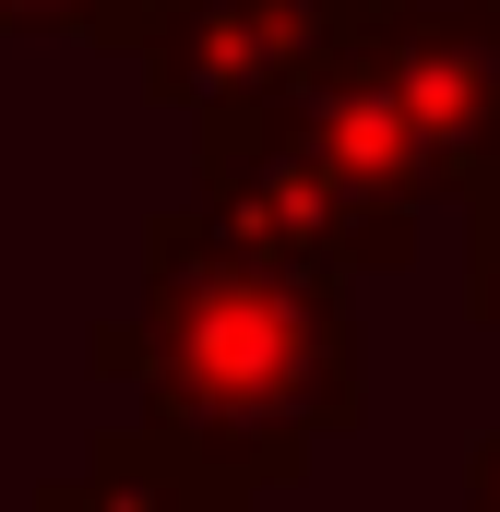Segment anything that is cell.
Returning <instances> with one entry per match:
<instances>
[{"mask_svg":"<svg viewBox=\"0 0 500 512\" xmlns=\"http://www.w3.org/2000/svg\"><path fill=\"white\" fill-rule=\"evenodd\" d=\"M36 512H250V489L203 477L191 453H167V441H143V429H96L84 465L36 489Z\"/></svg>","mask_w":500,"mask_h":512,"instance_id":"5b68a950","label":"cell"},{"mask_svg":"<svg viewBox=\"0 0 500 512\" xmlns=\"http://www.w3.org/2000/svg\"><path fill=\"white\" fill-rule=\"evenodd\" d=\"M179 215H203V227H215L227 251H250V262L334 274V286L417 262V227L358 215V203L298 155V131L274 120V108H227V120H203V167H191V203H179Z\"/></svg>","mask_w":500,"mask_h":512,"instance_id":"7a4b0ae2","label":"cell"},{"mask_svg":"<svg viewBox=\"0 0 500 512\" xmlns=\"http://www.w3.org/2000/svg\"><path fill=\"white\" fill-rule=\"evenodd\" d=\"M96 382H131L120 429L191 453L203 477L262 501L370 405L358 286L250 262L203 215H155L143 227V310L96 334Z\"/></svg>","mask_w":500,"mask_h":512,"instance_id":"6da1fadb","label":"cell"},{"mask_svg":"<svg viewBox=\"0 0 500 512\" xmlns=\"http://www.w3.org/2000/svg\"><path fill=\"white\" fill-rule=\"evenodd\" d=\"M358 0H155V24H143V96L167 108V120H227V108H262L334 24H346Z\"/></svg>","mask_w":500,"mask_h":512,"instance_id":"277c9868","label":"cell"},{"mask_svg":"<svg viewBox=\"0 0 500 512\" xmlns=\"http://www.w3.org/2000/svg\"><path fill=\"white\" fill-rule=\"evenodd\" d=\"M465 310L500 334V191H489V203H465Z\"/></svg>","mask_w":500,"mask_h":512,"instance_id":"52a82bcc","label":"cell"},{"mask_svg":"<svg viewBox=\"0 0 500 512\" xmlns=\"http://www.w3.org/2000/svg\"><path fill=\"white\" fill-rule=\"evenodd\" d=\"M465 512H500V441L465 453Z\"/></svg>","mask_w":500,"mask_h":512,"instance_id":"ba28073f","label":"cell"},{"mask_svg":"<svg viewBox=\"0 0 500 512\" xmlns=\"http://www.w3.org/2000/svg\"><path fill=\"white\" fill-rule=\"evenodd\" d=\"M358 48L417 131L441 215L500 191V0H358Z\"/></svg>","mask_w":500,"mask_h":512,"instance_id":"3957f363","label":"cell"},{"mask_svg":"<svg viewBox=\"0 0 500 512\" xmlns=\"http://www.w3.org/2000/svg\"><path fill=\"white\" fill-rule=\"evenodd\" d=\"M155 0H0V36H84V48H143Z\"/></svg>","mask_w":500,"mask_h":512,"instance_id":"8992f818","label":"cell"}]
</instances>
